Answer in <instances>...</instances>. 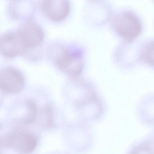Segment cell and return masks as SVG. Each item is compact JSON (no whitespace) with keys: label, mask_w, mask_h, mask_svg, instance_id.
I'll return each mask as SVG.
<instances>
[{"label":"cell","mask_w":154,"mask_h":154,"mask_svg":"<svg viewBox=\"0 0 154 154\" xmlns=\"http://www.w3.org/2000/svg\"><path fill=\"white\" fill-rule=\"evenodd\" d=\"M142 42H121L112 50V63L118 70L127 72L132 71L141 66Z\"/></svg>","instance_id":"1"},{"label":"cell","mask_w":154,"mask_h":154,"mask_svg":"<svg viewBox=\"0 0 154 154\" xmlns=\"http://www.w3.org/2000/svg\"><path fill=\"white\" fill-rule=\"evenodd\" d=\"M38 141L37 136L31 131L17 128L5 135L1 143L5 148L13 149L19 153L29 154L35 150Z\"/></svg>","instance_id":"2"},{"label":"cell","mask_w":154,"mask_h":154,"mask_svg":"<svg viewBox=\"0 0 154 154\" xmlns=\"http://www.w3.org/2000/svg\"><path fill=\"white\" fill-rule=\"evenodd\" d=\"M112 28L121 41L125 42L137 40L143 30L140 20L135 14L128 12L122 13L116 17Z\"/></svg>","instance_id":"3"},{"label":"cell","mask_w":154,"mask_h":154,"mask_svg":"<svg viewBox=\"0 0 154 154\" xmlns=\"http://www.w3.org/2000/svg\"><path fill=\"white\" fill-rule=\"evenodd\" d=\"M24 78L20 72L15 69L7 68L0 74V87L5 93L16 94L24 88Z\"/></svg>","instance_id":"4"},{"label":"cell","mask_w":154,"mask_h":154,"mask_svg":"<svg viewBox=\"0 0 154 154\" xmlns=\"http://www.w3.org/2000/svg\"><path fill=\"white\" fill-rule=\"evenodd\" d=\"M27 49L19 34L7 33L1 38V53L7 57H14L21 55Z\"/></svg>","instance_id":"5"},{"label":"cell","mask_w":154,"mask_h":154,"mask_svg":"<svg viewBox=\"0 0 154 154\" xmlns=\"http://www.w3.org/2000/svg\"><path fill=\"white\" fill-rule=\"evenodd\" d=\"M42 9L46 16L51 20L59 22L68 17L69 4L68 0H44Z\"/></svg>","instance_id":"6"},{"label":"cell","mask_w":154,"mask_h":154,"mask_svg":"<svg viewBox=\"0 0 154 154\" xmlns=\"http://www.w3.org/2000/svg\"><path fill=\"white\" fill-rule=\"evenodd\" d=\"M136 112L141 121L154 125V92L146 93L140 98L136 106Z\"/></svg>","instance_id":"7"},{"label":"cell","mask_w":154,"mask_h":154,"mask_svg":"<svg viewBox=\"0 0 154 154\" xmlns=\"http://www.w3.org/2000/svg\"><path fill=\"white\" fill-rule=\"evenodd\" d=\"M56 63L61 70L71 75H80L83 69V64L79 57L67 51L61 52L56 59Z\"/></svg>","instance_id":"8"},{"label":"cell","mask_w":154,"mask_h":154,"mask_svg":"<svg viewBox=\"0 0 154 154\" xmlns=\"http://www.w3.org/2000/svg\"><path fill=\"white\" fill-rule=\"evenodd\" d=\"M18 34L27 48H34L40 45L44 38L41 28L33 22L25 23L21 28Z\"/></svg>","instance_id":"9"},{"label":"cell","mask_w":154,"mask_h":154,"mask_svg":"<svg viewBox=\"0 0 154 154\" xmlns=\"http://www.w3.org/2000/svg\"><path fill=\"white\" fill-rule=\"evenodd\" d=\"M141 64L154 70V38L142 42Z\"/></svg>","instance_id":"10"}]
</instances>
